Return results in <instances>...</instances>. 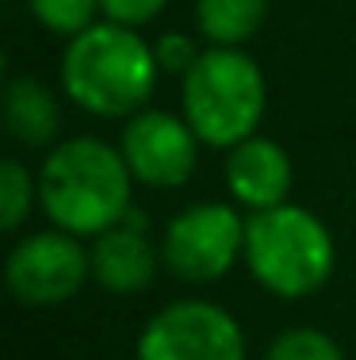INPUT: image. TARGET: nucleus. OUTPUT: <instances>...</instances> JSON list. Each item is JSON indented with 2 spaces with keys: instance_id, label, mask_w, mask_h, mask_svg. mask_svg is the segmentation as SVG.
Here are the masks:
<instances>
[{
  "instance_id": "9b49d317",
  "label": "nucleus",
  "mask_w": 356,
  "mask_h": 360,
  "mask_svg": "<svg viewBox=\"0 0 356 360\" xmlns=\"http://www.w3.org/2000/svg\"><path fill=\"white\" fill-rule=\"evenodd\" d=\"M4 127L23 150H54L62 142V104L39 77H12L4 84Z\"/></svg>"
},
{
  "instance_id": "6e6552de",
  "label": "nucleus",
  "mask_w": 356,
  "mask_h": 360,
  "mask_svg": "<svg viewBox=\"0 0 356 360\" xmlns=\"http://www.w3.org/2000/svg\"><path fill=\"white\" fill-rule=\"evenodd\" d=\"M199 146L203 142L188 127V119L161 108L131 115L119 134V153H123L131 176L157 192H173V188L188 184L199 165Z\"/></svg>"
},
{
  "instance_id": "f03ea898",
  "label": "nucleus",
  "mask_w": 356,
  "mask_h": 360,
  "mask_svg": "<svg viewBox=\"0 0 356 360\" xmlns=\"http://www.w3.org/2000/svg\"><path fill=\"white\" fill-rule=\"evenodd\" d=\"M62 92L73 108L92 119H131L150 108L157 89V54L142 31L119 23H92L62 54Z\"/></svg>"
},
{
  "instance_id": "f3484780",
  "label": "nucleus",
  "mask_w": 356,
  "mask_h": 360,
  "mask_svg": "<svg viewBox=\"0 0 356 360\" xmlns=\"http://www.w3.org/2000/svg\"><path fill=\"white\" fill-rule=\"evenodd\" d=\"M165 8H169V0H100V15H104L107 23L134 27V31L154 23Z\"/></svg>"
},
{
  "instance_id": "20e7f679",
  "label": "nucleus",
  "mask_w": 356,
  "mask_h": 360,
  "mask_svg": "<svg viewBox=\"0 0 356 360\" xmlns=\"http://www.w3.org/2000/svg\"><path fill=\"white\" fill-rule=\"evenodd\" d=\"M268 108L265 70L245 50L207 46L180 77V115L203 146L234 150L253 139Z\"/></svg>"
},
{
  "instance_id": "4468645a",
  "label": "nucleus",
  "mask_w": 356,
  "mask_h": 360,
  "mask_svg": "<svg viewBox=\"0 0 356 360\" xmlns=\"http://www.w3.org/2000/svg\"><path fill=\"white\" fill-rule=\"evenodd\" d=\"M265 360H349V356L318 326H287L268 341Z\"/></svg>"
},
{
  "instance_id": "2eb2a0df",
  "label": "nucleus",
  "mask_w": 356,
  "mask_h": 360,
  "mask_svg": "<svg viewBox=\"0 0 356 360\" xmlns=\"http://www.w3.org/2000/svg\"><path fill=\"white\" fill-rule=\"evenodd\" d=\"M27 8L42 31L62 35L65 42L100 23V0H27Z\"/></svg>"
},
{
  "instance_id": "9d476101",
  "label": "nucleus",
  "mask_w": 356,
  "mask_h": 360,
  "mask_svg": "<svg viewBox=\"0 0 356 360\" xmlns=\"http://www.w3.org/2000/svg\"><path fill=\"white\" fill-rule=\"evenodd\" d=\"M226 192L242 211H268L279 203H291V184H295V169L287 150L276 139L253 134V139L237 142L234 150H226Z\"/></svg>"
},
{
  "instance_id": "39448f33",
  "label": "nucleus",
  "mask_w": 356,
  "mask_h": 360,
  "mask_svg": "<svg viewBox=\"0 0 356 360\" xmlns=\"http://www.w3.org/2000/svg\"><path fill=\"white\" fill-rule=\"evenodd\" d=\"M161 261L184 284H215L245 261V215L237 203H192L169 219Z\"/></svg>"
},
{
  "instance_id": "ddd939ff",
  "label": "nucleus",
  "mask_w": 356,
  "mask_h": 360,
  "mask_svg": "<svg viewBox=\"0 0 356 360\" xmlns=\"http://www.w3.org/2000/svg\"><path fill=\"white\" fill-rule=\"evenodd\" d=\"M35 207H39V173H31L20 158H4L0 161V230L20 234Z\"/></svg>"
},
{
  "instance_id": "423d86ee",
  "label": "nucleus",
  "mask_w": 356,
  "mask_h": 360,
  "mask_svg": "<svg viewBox=\"0 0 356 360\" xmlns=\"http://www.w3.org/2000/svg\"><path fill=\"white\" fill-rule=\"evenodd\" d=\"M92 280V253L84 238H73L65 230L50 226L23 234L8 250L4 284L15 295V303L50 311L81 295V288Z\"/></svg>"
},
{
  "instance_id": "1a4fd4ad",
  "label": "nucleus",
  "mask_w": 356,
  "mask_h": 360,
  "mask_svg": "<svg viewBox=\"0 0 356 360\" xmlns=\"http://www.w3.org/2000/svg\"><path fill=\"white\" fill-rule=\"evenodd\" d=\"M92 280L112 295H142L165 269L161 261V242L154 245L150 226L138 211H131L119 226L92 238Z\"/></svg>"
},
{
  "instance_id": "7ed1b4c3",
  "label": "nucleus",
  "mask_w": 356,
  "mask_h": 360,
  "mask_svg": "<svg viewBox=\"0 0 356 360\" xmlns=\"http://www.w3.org/2000/svg\"><path fill=\"white\" fill-rule=\"evenodd\" d=\"M245 269L268 295L307 299L329 284L337 242L315 211L279 203L245 215Z\"/></svg>"
},
{
  "instance_id": "f8f14e48",
  "label": "nucleus",
  "mask_w": 356,
  "mask_h": 360,
  "mask_svg": "<svg viewBox=\"0 0 356 360\" xmlns=\"http://www.w3.org/2000/svg\"><path fill=\"white\" fill-rule=\"evenodd\" d=\"M268 20V0H196V31L207 46L242 50Z\"/></svg>"
},
{
  "instance_id": "f257e3e1",
  "label": "nucleus",
  "mask_w": 356,
  "mask_h": 360,
  "mask_svg": "<svg viewBox=\"0 0 356 360\" xmlns=\"http://www.w3.org/2000/svg\"><path fill=\"white\" fill-rule=\"evenodd\" d=\"M134 184L138 180L131 176L119 146L81 134L46 150L39 165V207L50 226L92 242L134 211Z\"/></svg>"
},
{
  "instance_id": "dca6fc26",
  "label": "nucleus",
  "mask_w": 356,
  "mask_h": 360,
  "mask_svg": "<svg viewBox=\"0 0 356 360\" xmlns=\"http://www.w3.org/2000/svg\"><path fill=\"white\" fill-rule=\"evenodd\" d=\"M154 54H157V65L161 73H173V77H184L192 70V65L199 62L203 46L192 35H184V31H165V35L154 39Z\"/></svg>"
},
{
  "instance_id": "0eeeda50",
  "label": "nucleus",
  "mask_w": 356,
  "mask_h": 360,
  "mask_svg": "<svg viewBox=\"0 0 356 360\" xmlns=\"http://www.w3.org/2000/svg\"><path fill=\"white\" fill-rule=\"evenodd\" d=\"M245 330L211 299H176L142 326L134 360H245Z\"/></svg>"
}]
</instances>
